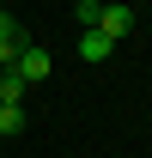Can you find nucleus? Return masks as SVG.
<instances>
[{"instance_id": "obj_1", "label": "nucleus", "mask_w": 152, "mask_h": 158, "mask_svg": "<svg viewBox=\"0 0 152 158\" xmlns=\"http://www.w3.org/2000/svg\"><path fill=\"white\" fill-rule=\"evenodd\" d=\"M12 73H19L24 85H37V79H49V73H55V55H49L43 43H24V49H19V61H12Z\"/></svg>"}, {"instance_id": "obj_2", "label": "nucleus", "mask_w": 152, "mask_h": 158, "mask_svg": "<svg viewBox=\"0 0 152 158\" xmlns=\"http://www.w3.org/2000/svg\"><path fill=\"white\" fill-rule=\"evenodd\" d=\"M91 31H103L110 43H122V37L134 31V6H122V0H110V6L97 12V24H91Z\"/></svg>"}, {"instance_id": "obj_3", "label": "nucleus", "mask_w": 152, "mask_h": 158, "mask_svg": "<svg viewBox=\"0 0 152 158\" xmlns=\"http://www.w3.org/2000/svg\"><path fill=\"white\" fill-rule=\"evenodd\" d=\"M24 43H31V37L19 31V19H12V12H0V73L19 61V49H24Z\"/></svg>"}, {"instance_id": "obj_4", "label": "nucleus", "mask_w": 152, "mask_h": 158, "mask_svg": "<svg viewBox=\"0 0 152 158\" xmlns=\"http://www.w3.org/2000/svg\"><path fill=\"white\" fill-rule=\"evenodd\" d=\"M110 55H116V43L103 37V31H85V37H79V61H91V67H103Z\"/></svg>"}, {"instance_id": "obj_5", "label": "nucleus", "mask_w": 152, "mask_h": 158, "mask_svg": "<svg viewBox=\"0 0 152 158\" xmlns=\"http://www.w3.org/2000/svg\"><path fill=\"white\" fill-rule=\"evenodd\" d=\"M31 116H24V103H0V134H24Z\"/></svg>"}, {"instance_id": "obj_6", "label": "nucleus", "mask_w": 152, "mask_h": 158, "mask_svg": "<svg viewBox=\"0 0 152 158\" xmlns=\"http://www.w3.org/2000/svg\"><path fill=\"white\" fill-rule=\"evenodd\" d=\"M24 91H31V85H24V79L6 67V73H0V103H24Z\"/></svg>"}, {"instance_id": "obj_7", "label": "nucleus", "mask_w": 152, "mask_h": 158, "mask_svg": "<svg viewBox=\"0 0 152 158\" xmlns=\"http://www.w3.org/2000/svg\"><path fill=\"white\" fill-rule=\"evenodd\" d=\"M97 12H103V0H73V19L85 24V31H91V24H97Z\"/></svg>"}, {"instance_id": "obj_8", "label": "nucleus", "mask_w": 152, "mask_h": 158, "mask_svg": "<svg viewBox=\"0 0 152 158\" xmlns=\"http://www.w3.org/2000/svg\"><path fill=\"white\" fill-rule=\"evenodd\" d=\"M0 12H6V0H0Z\"/></svg>"}]
</instances>
